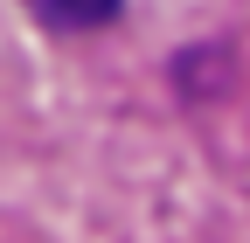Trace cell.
Wrapping results in <instances>:
<instances>
[{
	"mask_svg": "<svg viewBox=\"0 0 250 243\" xmlns=\"http://www.w3.org/2000/svg\"><path fill=\"white\" fill-rule=\"evenodd\" d=\"M35 7V21H49V28H104L125 0H28Z\"/></svg>",
	"mask_w": 250,
	"mask_h": 243,
	"instance_id": "obj_1",
	"label": "cell"
}]
</instances>
